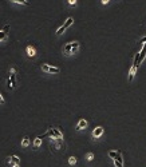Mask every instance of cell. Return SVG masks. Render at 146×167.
Returning <instances> with one entry per match:
<instances>
[{
	"label": "cell",
	"mask_w": 146,
	"mask_h": 167,
	"mask_svg": "<svg viewBox=\"0 0 146 167\" xmlns=\"http://www.w3.org/2000/svg\"><path fill=\"white\" fill-rule=\"evenodd\" d=\"M26 51H27V55H28L30 58H35V55H36V51H35V48H34L32 46H27Z\"/></svg>",
	"instance_id": "4"
},
{
	"label": "cell",
	"mask_w": 146,
	"mask_h": 167,
	"mask_svg": "<svg viewBox=\"0 0 146 167\" xmlns=\"http://www.w3.org/2000/svg\"><path fill=\"white\" fill-rule=\"evenodd\" d=\"M40 144H42V139H40L39 136H38V138L34 140V147H35V148H38V147H39Z\"/></svg>",
	"instance_id": "11"
},
{
	"label": "cell",
	"mask_w": 146,
	"mask_h": 167,
	"mask_svg": "<svg viewBox=\"0 0 146 167\" xmlns=\"http://www.w3.org/2000/svg\"><path fill=\"white\" fill-rule=\"evenodd\" d=\"M79 49V43L78 42H72V47H71V54H77V51Z\"/></svg>",
	"instance_id": "7"
},
{
	"label": "cell",
	"mask_w": 146,
	"mask_h": 167,
	"mask_svg": "<svg viewBox=\"0 0 146 167\" xmlns=\"http://www.w3.org/2000/svg\"><path fill=\"white\" fill-rule=\"evenodd\" d=\"M42 70H43L44 72H48V74H59L60 72V68L48 66V64H42Z\"/></svg>",
	"instance_id": "1"
},
{
	"label": "cell",
	"mask_w": 146,
	"mask_h": 167,
	"mask_svg": "<svg viewBox=\"0 0 146 167\" xmlns=\"http://www.w3.org/2000/svg\"><path fill=\"white\" fill-rule=\"evenodd\" d=\"M117 155H118L117 151H110V153H109V156H110V158H113V159L117 158Z\"/></svg>",
	"instance_id": "16"
},
{
	"label": "cell",
	"mask_w": 146,
	"mask_h": 167,
	"mask_svg": "<svg viewBox=\"0 0 146 167\" xmlns=\"http://www.w3.org/2000/svg\"><path fill=\"white\" fill-rule=\"evenodd\" d=\"M114 164H115V167H123V163L119 162V160H117V159H114Z\"/></svg>",
	"instance_id": "18"
},
{
	"label": "cell",
	"mask_w": 146,
	"mask_h": 167,
	"mask_svg": "<svg viewBox=\"0 0 146 167\" xmlns=\"http://www.w3.org/2000/svg\"><path fill=\"white\" fill-rule=\"evenodd\" d=\"M69 163L71 164V166H74V164L77 163V158H75V156H71V158L69 159Z\"/></svg>",
	"instance_id": "17"
},
{
	"label": "cell",
	"mask_w": 146,
	"mask_h": 167,
	"mask_svg": "<svg viewBox=\"0 0 146 167\" xmlns=\"http://www.w3.org/2000/svg\"><path fill=\"white\" fill-rule=\"evenodd\" d=\"M8 31H9V26L7 24V26H4L3 27V32H6V34H8Z\"/></svg>",
	"instance_id": "21"
},
{
	"label": "cell",
	"mask_w": 146,
	"mask_h": 167,
	"mask_svg": "<svg viewBox=\"0 0 146 167\" xmlns=\"http://www.w3.org/2000/svg\"><path fill=\"white\" fill-rule=\"evenodd\" d=\"M11 1H14V3H20V4H23V6H28V1L27 0H11Z\"/></svg>",
	"instance_id": "13"
},
{
	"label": "cell",
	"mask_w": 146,
	"mask_h": 167,
	"mask_svg": "<svg viewBox=\"0 0 146 167\" xmlns=\"http://www.w3.org/2000/svg\"><path fill=\"white\" fill-rule=\"evenodd\" d=\"M11 160H12V163H15V164H20V159L17 158L16 155H12L11 156Z\"/></svg>",
	"instance_id": "12"
},
{
	"label": "cell",
	"mask_w": 146,
	"mask_h": 167,
	"mask_svg": "<svg viewBox=\"0 0 146 167\" xmlns=\"http://www.w3.org/2000/svg\"><path fill=\"white\" fill-rule=\"evenodd\" d=\"M4 39H7V34L3 31H0V40H4Z\"/></svg>",
	"instance_id": "19"
},
{
	"label": "cell",
	"mask_w": 146,
	"mask_h": 167,
	"mask_svg": "<svg viewBox=\"0 0 146 167\" xmlns=\"http://www.w3.org/2000/svg\"><path fill=\"white\" fill-rule=\"evenodd\" d=\"M9 80H11V90L16 87V78L15 75H9Z\"/></svg>",
	"instance_id": "8"
},
{
	"label": "cell",
	"mask_w": 146,
	"mask_h": 167,
	"mask_svg": "<svg viewBox=\"0 0 146 167\" xmlns=\"http://www.w3.org/2000/svg\"><path fill=\"white\" fill-rule=\"evenodd\" d=\"M6 103V100H4V98L1 96V94H0V104H4Z\"/></svg>",
	"instance_id": "24"
},
{
	"label": "cell",
	"mask_w": 146,
	"mask_h": 167,
	"mask_svg": "<svg viewBox=\"0 0 146 167\" xmlns=\"http://www.w3.org/2000/svg\"><path fill=\"white\" fill-rule=\"evenodd\" d=\"M92 159H94V155H92V154L90 153L89 155H87V160H92Z\"/></svg>",
	"instance_id": "22"
},
{
	"label": "cell",
	"mask_w": 146,
	"mask_h": 167,
	"mask_svg": "<svg viewBox=\"0 0 146 167\" xmlns=\"http://www.w3.org/2000/svg\"><path fill=\"white\" fill-rule=\"evenodd\" d=\"M12 167H20V164H14Z\"/></svg>",
	"instance_id": "27"
},
{
	"label": "cell",
	"mask_w": 146,
	"mask_h": 167,
	"mask_svg": "<svg viewBox=\"0 0 146 167\" xmlns=\"http://www.w3.org/2000/svg\"><path fill=\"white\" fill-rule=\"evenodd\" d=\"M52 134H54V138H58V139H62V136H63L59 128H52Z\"/></svg>",
	"instance_id": "6"
},
{
	"label": "cell",
	"mask_w": 146,
	"mask_h": 167,
	"mask_svg": "<svg viewBox=\"0 0 146 167\" xmlns=\"http://www.w3.org/2000/svg\"><path fill=\"white\" fill-rule=\"evenodd\" d=\"M64 31H66V27H64V26L59 27V28H58V31H56V35H62Z\"/></svg>",
	"instance_id": "14"
},
{
	"label": "cell",
	"mask_w": 146,
	"mask_h": 167,
	"mask_svg": "<svg viewBox=\"0 0 146 167\" xmlns=\"http://www.w3.org/2000/svg\"><path fill=\"white\" fill-rule=\"evenodd\" d=\"M115 159H117V160H119V162H122V163H123V158H122V155H121V153H118V155H117V158H115Z\"/></svg>",
	"instance_id": "20"
},
{
	"label": "cell",
	"mask_w": 146,
	"mask_h": 167,
	"mask_svg": "<svg viewBox=\"0 0 146 167\" xmlns=\"http://www.w3.org/2000/svg\"><path fill=\"white\" fill-rule=\"evenodd\" d=\"M146 58V42L143 43L142 48H141V52H139V58H138V66L143 62V59Z\"/></svg>",
	"instance_id": "2"
},
{
	"label": "cell",
	"mask_w": 146,
	"mask_h": 167,
	"mask_svg": "<svg viewBox=\"0 0 146 167\" xmlns=\"http://www.w3.org/2000/svg\"><path fill=\"white\" fill-rule=\"evenodd\" d=\"M28 144H30V138H28V136H24L23 140H22V146H23V147H27Z\"/></svg>",
	"instance_id": "10"
},
{
	"label": "cell",
	"mask_w": 146,
	"mask_h": 167,
	"mask_svg": "<svg viewBox=\"0 0 146 167\" xmlns=\"http://www.w3.org/2000/svg\"><path fill=\"white\" fill-rule=\"evenodd\" d=\"M9 74H11V75H16V70H15V68H11Z\"/></svg>",
	"instance_id": "25"
},
{
	"label": "cell",
	"mask_w": 146,
	"mask_h": 167,
	"mask_svg": "<svg viewBox=\"0 0 146 167\" xmlns=\"http://www.w3.org/2000/svg\"><path fill=\"white\" fill-rule=\"evenodd\" d=\"M86 127H87V122L85 120V119H80V120L78 122V124H77V130H78V131L86 128Z\"/></svg>",
	"instance_id": "5"
},
{
	"label": "cell",
	"mask_w": 146,
	"mask_h": 167,
	"mask_svg": "<svg viewBox=\"0 0 146 167\" xmlns=\"http://www.w3.org/2000/svg\"><path fill=\"white\" fill-rule=\"evenodd\" d=\"M110 0H102V4H109Z\"/></svg>",
	"instance_id": "26"
},
{
	"label": "cell",
	"mask_w": 146,
	"mask_h": 167,
	"mask_svg": "<svg viewBox=\"0 0 146 167\" xmlns=\"http://www.w3.org/2000/svg\"><path fill=\"white\" fill-rule=\"evenodd\" d=\"M72 23H74V19H72V17H69V19L66 20V23H64L63 26L66 27V28H69L70 26H72Z\"/></svg>",
	"instance_id": "9"
},
{
	"label": "cell",
	"mask_w": 146,
	"mask_h": 167,
	"mask_svg": "<svg viewBox=\"0 0 146 167\" xmlns=\"http://www.w3.org/2000/svg\"><path fill=\"white\" fill-rule=\"evenodd\" d=\"M145 42H146V36H145V38H142V39L139 40V43H138V49L142 48V46H143V43H145Z\"/></svg>",
	"instance_id": "15"
},
{
	"label": "cell",
	"mask_w": 146,
	"mask_h": 167,
	"mask_svg": "<svg viewBox=\"0 0 146 167\" xmlns=\"http://www.w3.org/2000/svg\"><path fill=\"white\" fill-rule=\"evenodd\" d=\"M69 4L70 6H75V4H77V0H69Z\"/></svg>",
	"instance_id": "23"
},
{
	"label": "cell",
	"mask_w": 146,
	"mask_h": 167,
	"mask_svg": "<svg viewBox=\"0 0 146 167\" xmlns=\"http://www.w3.org/2000/svg\"><path fill=\"white\" fill-rule=\"evenodd\" d=\"M102 134H103V127H97V128L92 131V138L97 139V138H99Z\"/></svg>",
	"instance_id": "3"
}]
</instances>
